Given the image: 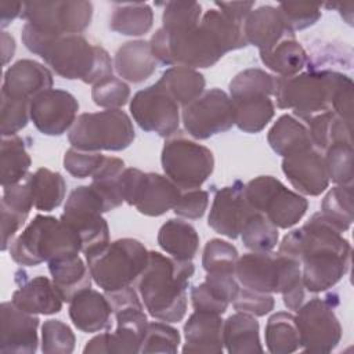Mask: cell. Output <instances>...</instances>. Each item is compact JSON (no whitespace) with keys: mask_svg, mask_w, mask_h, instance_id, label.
I'll use <instances>...</instances> for the list:
<instances>
[{"mask_svg":"<svg viewBox=\"0 0 354 354\" xmlns=\"http://www.w3.org/2000/svg\"><path fill=\"white\" fill-rule=\"evenodd\" d=\"M278 253L300 263L304 288L311 293L333 288L347 274L351 263L350 242L321 212L300 228L288 232Z\"/></svg>","mask_w":354,"mask_h":354,"instance_id":"cell-1","label":"cell"},{"mask_svg":"<svg viewBox=\"0 0 354 354\" xmlns=\"http://www.w3.org/2000/svg\"><path fill=\"white\" fill-rule=\"evenodd\" d=\"M21 39L30 53L41 57L64 79L94 86L112 76L113 62L108 51L82 35H50L25 24Z\"/></svg>","mask_w":354,"mask_h":354,"instance_id":"cell-2","label":"cell"},{"mask_svg":"<svg viewBox=\"0 0 354 354\" xmlns=\"http://www.w3.org/2000/svg\"><path fill=\"white\" fill-rule=\"evenodd\" d=\"M195 267L191 260H177L149 252L148 264L137 288L149 315L163 322H178L187 313V288Z\"/></svg>","mask_w":354,"mask_h":354,"instance_id":"cell-3","label":"cell"},{"mask_svg":"<svg viewBox=\"0 0 354 354\" xmlns=\"http://www.w3.org/2000/svg\"><path fill=\"white\" fill-rule=\"evenodd\" d=\"M235 274L243 288L264 293H281L283 304L289 310L297 311L306 300L300 263L278 252L245 253L238 259Z\"/></svg>","mask_w":354,"mask_h":354,"instance_id":"cell-4","label":"cell"},{"mask_svg":"<svg viewBox=\"0 0 354 354\" xmlns=\"http://www.w3.org/2000/svg\"><path fill=\"white\" fill-rule=\"evenodd\" d=\"M77 232L64 220L37 214L10 245L11 259L21 266L35 267L62 257L79 254Z\"/></svg>","mask_w":354,"mask_h":354,"instance_id":"cell-5","label":"cell"},{"mask_svg":"<svg viewBox=\"0 0 354 354\" xmlns=\"http://www.w3.org/2000/svg\"><path fill=\"white\" fill-rule=\"evenodd\" d=\"M153 57L165 65L187 68H210L227 54L225 47L213 28L201 18L189 29L167 32L159 28L151 37Z\"/></svg>","mask_w":354,"mask_h":354,"instance_id":"cell-6","label":"cell"},{"mask_svg":"<svg viewBox=\"0 0 354 354\" xmlns=\"http://www.w3.org/2000/svg\"><path fill=\"white\" fill-rule=\"evenodd\" d=\"M343 73L336 71H308L295 76H275L274 97L281 109H293L307 122L315 115L332 111V101Z\"/></svg>","mask_w":354,"mask_h":354,"instance_id":"cell-7","label":"cell"},{"mask_svg":"<svg viewBox=\"0 0 354 354\" xmlns=\"http://www.w3.org/2000/svg\"><path fill=\"white\" fill-rule=\"evenodd\" d=\"M116 317V330L94 336L83 348L84 354H119L140 353L141 342L148 325L144 306L133 286L105 292Z\"/></svg>","mask_w":354,"mask_h":354,"instance_id":"cell-8","label":"cell"},{"mask_svg":"<svg viewBox=\"0 0 354 354\" xmlns=\"http://www.w3.org/2000/svg\"><path fill=\"white\" fill-rule=\"evenodd\" d=\"M93 281L112 292L133 286L148 264L149 252L133 238H122L84 254Z\"/></svg>","mask_w":354,"mask_h":354,"instance_id":"cell-9","label":"cell"},{"mask_svg":"<svg viewBox=\"0 0 354 354\" xmlns=\"http://www.w3.org/2000/svg\"><path fill=\"white\" fill-rule=\"evenodd\" d=\"M136 138L130 116L122 109L82 113L72 124L68 140L83 151H123Z\"/></svg>","mask_w":354,"mask_h":354,"instance_id":"cell-10","label":"cell"},{"mask_svg":"<svg viewBox=\"0 0 354 354\" xmlns=\"http://www.w3.org/2000/svg\"><path fill=\"white\" fill-rule=\"evenodd\" d=\"M160 162L165 176L183 191L201 188L214 169L212 151L189 140L181 131L166 140Z\"/></svg>","mask_w":354,"mask_h":354,"instance_id":"cell-11","label":"cell"},{"mask_svg":"<svg viewBox=\"0 0 354 354\" xmlns=\"http://www.w3.org/2000/svg\"><path fill=\"white\" fill-rule=\"evenodd\" d=\"M249 205L261 212L278 228L288 230L297 224L307 212V199L290 191L272 176H259L245 184Z\"/></svg>","mask_w":354,"mask_h":354,"instance_id":"cell-12","label":"cell"},{"mask_svg":"<svg viewBox=\"0 0 354 354\" xmlns=\"http://www.w3.org/2000/svg\"><path fill=\"white\" fill-rule=\"evenodd\" d=\"M123 201L141 214L158 217L173 210L181 189L166 176L144 173L140 169H124L120 178Z\"/></svg>","mask_w":354,"mask_h":354,"instance_id":"cell-13","label":"cell"},{"mask_svg":"<svg viewBox=\"0 0 354 354\" xmlns=\"http://www.w3.org/2000/svg\"><path fill=\"white\" fill-rule=\"evenodd\" d=\"M183 123L196 140H206L228 131L235 124L231 97L221 88L205 90L198 98L183 106Z\"/></svg>","mask_w":354,"mask_h":354,"instance_id":"cell-14","label":"cell"},{"mask_svg":"<svg viewBox=\"0 0 354 354\" xmlns=\"http://www.w3.org/2000/svg\"><path fill=\"white\" fill-rule=\"evenodd\" d=\"M36 29L50 35H80L91 22L90 1H29L21 15Z\"/></svg>","mask_w":354,"mask_h":354,"instance_id":"cell-15","label":"cell"},{"mask_svg":"<svg viewBox=\"0 0 354 354\" xmlns=\"http://www.w3.org/2000/svg\"><path fill=\"white\" fill-rule=\"evenodd\" d=\"M296 325L300 347L310 353H330L342 339V325L332 306L319 297L297 308Z\"/></svg>","mask_w":354,"mask_h":354,"instance_id":"cell-16","label":"cell"},{"mask_svg":"<svg viewBox=\"0 0 354 354\" xmlns=\"http://www.w3.org/2000/svg\"><path fill=\"white\" fill-rule=\"evenodd\" d=\"M130 112L144 131L167 138L178 131L180 105L158 83L134 94Z\"/></svg>","mask_w":354,"mask_h":354,"instance_id":"cell-17","label":"cell"},{"mask_svg":"<svg viewBox=\"0 0 354 354\" xmlns=\"http://www.w3.org/2000/svg\"><path fill=\"white\" fill-rule=\"evenodd\" d=\"M77 111V100L66 90L48 88L30 101V120L46 136L66 133L75 123Z\"/></svg>","mask_w":354,"mask_h":354,"instance_id":"cell-18","label":"cell"},{"mask_svg":"<svg viewBox=\"0 0 354 354\" xmlns=\"http://www.w3.org/2000/svg\"><path fill=\"white\" fill-rule=\"evenodd\" d=\"M253 209L245 195V184L236 180L232 185L223 187L214 195L207 224L217 234L235 239L239 236L248 216Z\"/></svg>","mask_w":354,"mask_h":354,"instance_id":"cell-19","label":"cell"},{"mask_svg":"<svg viewBox=\"0 0 354 354\" xmlns=\"http://www.w3.org/2000/svg\"><path fill=\"white\" fill-rule=\"evenodd\" d=\"M39 317L22 311L12 301L0 306V350L3 353H35L37 350Z\"/></svg>","mask_w":354,"mask_h":354,"instance_id":"cell-20","label":"cell"},{"mask_svg":"<svg viewBox=\"0 0 354 354\" xmlns=\"http://www.w3.org/2000/svg\"><path fill=\"white\" fill-rule=\"evenodd\" d=\"M282 171L293 188L303 195L318 196L330 181L325 158L315 147L283 158Z\"/></svg>","mask_w":354,"mask_h":354,"instance_id":"cell-21","label":"cell"},{"mask_svg":"<svg viewBox=\"0 0 354 354\" xmlns=\"http://www.w3.org/2000/svg\"><path fill=\"white\" fill-rule=\"evenodd\" d=\"M51 86L53 73L47 66L33 59H19L6 71L1 93L12 98L32 101Z\"/></svg>","mask_w":354,"mask_h":354,"instance_id":"cell-22","label":"cell"},{"mask_svg":"<svg viewBox=\"0 0 354 354\" xmlns=\"http://www.w3.org/2000/svg\"><path fill=\"white\" fill-rule=\"evenodd\" d=\"M243 33L248 44L256 46L259 51H267L281 40L295 36L281 11L272 6L252 10L243 21Z\"/></svg>","mask_w":354,"mask_h":354,"instance_id":"cell-23","label":"cell"},{"mask_svg":"<svg viewBox=\"0 0 354 354\" xmlns=\"http://www.w3.org/2000/svg\"><path fill=\"white\" fill-rule=\"evenodd\" d=\"M18 289L12 293V304L30 314L53 315L62 310V297L53 279L39 275L32 279L15 278Z\"/></svg>","mask_w":354,"mask_h":354,"instance_id":"cell-24","label":"cell"},{"mask_svg":"<svg viewBox=\"0 0 354 354\" xmlns=\"http://www.w3.org/2000/svg\"><path fill=\"white\" fill-rule=\"evenodd\" d=\"M223 326L224 321L221 315L207 311H194L184 325L185 344L183 353L221 354L224 351Z\"/></svg>","mask_w":354,"mask_h":354,"instance_id":"cell-25","label":"cell"},{"mask_svg":"<svg viewBox=\"0 0 354 354\" xmlns=\"http://www.w3.org/2000/svg\"><path fill=\"white\" fill-rule=\"evenodd\" d=\"M112 307L105 295L91 288L80 292L69 301L72 324L82 332L95 333L111 328Z\"/></svg>","mask_w":354,"mask_h":354,"instance_id":"cell-26","label":"cell"},{"mask_svg":"<svg viewBox=\"0 0 354 354\" xmlns=\"http://www.w3.org/2000/svg\"><path fill=\"white\" fill-rule=\"evenodd\" d=\"M158 59L153 57L149 41L131 40L119 47L115 54L113 68L118 75L131 83H141L156 71Z\"/></svg>","mask_w":354,"mask_h":354,"instance_id":"cell-27","label":"cell"},{"mask_svg":"<svg viewBox=\"0 0 354 354\" xmlns=\"http://www.w3.org/2000/svg\"><path fill=\"white\" fill-rule=\"evenodd\" d=\"M51 279L64 301L69 303L76 295L91 288V274L79 254L48 263Z\"/></svg>","mask_w":354,"mask_h":354,"instance_id":"cell-28","label":"cell"},{"mask_svg":"<svg viewBox=\"0 0 354 354\" xmlns=\"http://www.w3.org/2000/svg\"><path fill=\"white\" fill-rule=\"evenodd\" d=\"M224 347L230 354L263 353L259 335V321L248 313H235L224 321Z\"/></svg>","mask_w":354,"mask_h":354,"instance_id":"cell-29","label":"cell"},{"mask_svg":"<svg viewBox=\"0 0 354 354\" xmlns=\"http://www.w3.org/2000/svg\"><path fill=\"white\" fill-rule=\"evenodd\" d=\"M271 149L282 158L313 148L308 129L290 115H282L267 134Z\"/></svg>","mask_w":354,"mask_h":354,"instance_id":"cell-30","label":"cell"},{"mask_svg":"<svg viewBox=\"0 0 354 354\" xmlns=\"http://www.w3.org/2000/svg\"><path fill=\"white\" fill-rule=\"evenodd\" d=\"M158 245L177 260H192L199 249V235L189 223L170 218L158 232Z\"/></svg>","mask_w":354,"mask_h":354,"instance_id":"cell-31","label":"cell"},{"mask_svg":"<svg viewBox=\"0 0 354 354\" xmlns=\"http://www.w3.org/2000/svg\"><path fill=\"white\" fill-rule=\"evenodd\" d=\"M156 83L181 106L198 98L206 86L203 75L187 66H171L166 69Z\"/></svg>","mask_w":354,"mask_h":354,"instance_id":"cell-32","label":"cell"},{"mask_svg":"<svg viewBox=\"0 0 354 354\" xmlns=\"http://www.w3.org/2000/svg\"><path fill=\"white\" fill-rule=\"evenodd\" d=\"M235 113V126L245 133L261 131L275 113L274 102L268 95L254 94L231 98Z\"/></svg>","mask_w":354,"mask_h":354,"instance_id":"cell-33","label":"cell"},{"mask_svg":"<svg viewBox=\"0 0 354 354\" xmlns=\"http://www.w3.org/2000/svg\"><path fill=\"white\" fill-rule=\"evenodd\" d=\"M261 62L278 76L289 77L300 73L308 62L303 46L296 37H286L267 51H260Z\"/></svg>","mask_w":354,"mask_h":354,"instance_id":"cell-34","label":"cell"},{"mask_svg":"<svg viewBox=\"0 0 354 354\" xmlns=\"http://www.w3.org/2000/svg\"><path fill=\"white\" fill-rule=\"evenodd\" d=\"M32 159L25 142L17 134L3 136L0 144V170L1 187L15 184L28 176Z\"/></svg>","mask_w":354,"mask_h":354,"instance_id":"cell-35","label":"cell"},{"mask_svg":"<svg viewBox=\"0 0 354 354\" xmlns=\"http://www.w3.org/2000/svg\"><path fill=\"white\" fill-rule=\"evenodd\" d=\"M266 346L272 354H289L300 348V335L293 314L278 311L266 325Z\"/></svg>","mask_w":354,"mask_h":354,"instance_id":"cell-36","label":"cell"},{"mask_svg":"<svg viewBox=\"0 0 354 354\" xmlns=\"http://www.w3.org/2000/svg\"><path fill=\"white\" fill-rule=\"evenodd\" d=\"M313 145L318 151H326L336 142H353V126L346 123L337 113L328 111L307 120Z\"/></svg>","mask_w":354,"mask_h":354,"instance_id":"cell-37","label":"cell"},{"mask_svg":"<svg viewBox=\"0 0 354 354\" xmlns=\"http://www.w3.org/2000/svg\"><path fill=\"white\" fill-rule=\"evenodd\" d=\"M153 11L148 3L116 4L109 19V28L124 36H141L149 32Z\"/></svg>","mask_w":354,"mask_h":354,"instance_id":"cell-38","label":"cell"},{"mask_svg":"<svg viewBox=\"0 0 354 354\" xmlns=\"http://www.w3.org/2000/svg\"><path fill=\"white\" fill-rule=\"evenodd\" d=\"M61 220L68 223L79 235L82 252L86 254L109 242V227L106 220L97 213H62Z\"/></svg>","mask_w":354,"mask_h":354,"instance_id":"cell-39","label":"cell"},{"mask_svg":"<svg viewBox=\"0 0 354 354\" xmlns=\"http://www.w3.org/2000/svg\"><path fill=\"white\" fill-rule=\"evenodd\" d=\"M32 189L35 207L41 212H51L65 199L66 183L58 171L40 167L32 173Z\"/></svg>","mask_w":354,"mask_h":354,"instance_id":"cell-40","label":"cell"},{"mask_svg":"<svg viewBox=\"0 0 354 354\" xmlns=\"http://www.w3.org/2000/svg\"><path fill=\"white\" fill-rule=\"evenodd\" d=\"M322 216L340 232L347 231L354 218L353 184L335 185L324 196L321 205Z\"/></svg>","mask_w":354,"mask_h":354,"instance_id":"cell-41","label":"cell"},{"mask_svg":"<svg viewBox=\"0 0 354 354\" xmlns=\"http://www.w3.org/2000/svg\"><path fill=\"white\" fill-rule=\"evenodd\" d=\"M243 245L252 252H270L278 243V227H275L266 214L253 210L241 230Z\"/></svg>","mask_w":354,"mask_h":354,"instance_id":"cell-42","label":"cell"},{"mask_svg":"<svg viewBox=\"0 0 354 354\" xmlns=\"http://www.w3.org/2000/svg\"><path fill=\"white\" fill-rule=\"evenodd\" d=\"M124 169V162L122 159L105 156L102 165L91 177V185L104 196L109 210L116 209L124 202L120 188V178Z\"/></svg>","mask_w":354,"mask_h":354,"instance_id":"cell-43","label":"cell"},{"mask_svg":"<svg viewBox=\"0 0 354 354\" xmlns=\"http://www.w3.org/2000/svg\"><path fill=\"white\" fill-rule=\"evenodd\" d=\"M325 165L329 180L336 185L353 184L354 151L353 142H336L326 149Z\"/></svg>","mask_w":354,"mask_h":354,"instance_id":"cell-44","label":"cell"},{"mask_svg":"<svg viewBox=\"0 0 354 354\" xmlns=\"http://www.w3.org/2000/svg\"><path fill=\"white\" fill-rule=\"evenodd\" d=\"M274 75L259 68H249L239 72L230 82V94L231 98L254 94H264L270 97L274 94Z\"/></svg>","mask_w":354,"mask_h":354,"instance_id":"cell-45","label":"cell"},{"mask_svg":"<svg viewBox=\"0 0 354 354\" xmlns=\"http://www.w3.org/2000/svg\"><path fill=\"white\" fill-rule=\"evenodd\" d=\"M238 259V250L232 243L213 238L205 245L202 267L206 272H235Z\"/></svg>","mask_w":354,"mask_h":354,"instance_id":"cell-46","label":"cell"},{"mask_svg":"<svg viewBox=\"0 0 354 354\" xmlns=\"http://www.w3.org/2000/svg\"><path fill=\"white\" fill-rule=\"evenodd\" d=\"M202 18V7L196 1H169L165 4L162 28L177 32L196 26Z\"/></svg>","mask_w":354,"mask_h":354,"instance_id":"cell-47","label":"cell"},{"mask_svg":"<svg viewBox=\"0 0 354 354\" xmlns=\"http://www.w3.org/2000/svg\"><path fill=\"white\" fill-rule=\"evenodd\" d=\"M180 333L176 328L166 322H148L140 353H170L174 354L178 350Z\"/></svg>","mask_w":354,"mask_h":354,"instance_id":"cell-48","label":"cell"},{"mask_svg":"<svg viewBox=\"0 0 354 354\" xmlns=\"http://www.w3.org/2000/svg\"><path fill=\"white\" fill-rule=\"evenodd\" d=\"M72 329L59 319H48L41 326V351L44 354H69L75 350Z\"/></svg>","mask_w":354,"mask_h":354,"instance_id":"cell-49","label":"cell"},{"mask_svg":"<svg viewBox=\"0 0 354 354\" xmlns=\"http://www.w3.org/2000/svg\"><path fill=\"white\" fill-rule=\"evenodd\" d=\"M30 119V101L8 97L1 93L0 108V133L14 136L22 130Z\"/></svg>","mask_w":354,"mask_h":354,"instance_id":"cell-50","label":"cell"},{"mask_svg":"<svg viewBox=\"0 0 354 354\" xmlns=\"http://www.w3.org/2000/svg\"><path fill=\"white\" fill-rule=\"evenodd\" d=\"M91 98L95 105L106 109H120L130 98V87L113 75L95 83L91 88Z\"/></svg>","mask_w":354,"mask_h":354,"instance_id":"cell-51","label":"cell"},{"mask_svg":"<svg viewBox=\"0 0 354 354\" xmlns=\"http://www.w3.org/2000/svg\"><path fill=\"white\" fill-rule=\"evenodd\" d=\"M1 205L15 212L17 214L28 218L33 202V189H32V173H28L21 181L3 187Z\"/></svg>","mask_w":354,"mask_h":354,"instance_id":"cell-52","label":"cell"},{"mask_svg":"<svg viewBox=\"0 0 354 354\" xmlns=\"http://www.w3.org/2000/svg\"><path fill=\"white\" fill-rule=\"evenodd\" d=\"M105 156L95 151L69 148L64 155V167L75 178L93 177L102 165Z\"/></svg>","mask_w":354,"mask_h":354,"instance_id":"cell-53","label":"cell"},{"mask_svg":"<svg viewBox=\"0 0 354 354\" xmlns=\"http://www.w3.org/2000/svg\"><path fill=\"white\" fill-rule=\"evenodd\" d=\"M278 10L293 32L310 28L321 18V7L317 4L279 3Z\"/></svg>","mask_w":354,"mask_h":354,"instance_id":"cell-54","label":"cell"},{"mask_svg":"<svg viewBox=\"0 0 354 354\" xmlns=\"http://www.w3.org/2000/svg\"><path fill=\"white\" fill-rule=\"evenodd\" d=\"M232 306L236 311L248 313L254 317H263L274 310L275 300L271 293L256 292L241 286L236 297L232 301Z\"/></svg>","mask_w":354,"mask_h":354,"instance_id":"cell-55","label":"cell"},{"mask_svg":"<svg viewBox=\"0 0 354 354\" xmlns=\"http://www.w3.org/2000/svg\"><path fill=\"white\" fill-rule=\"evenodd\" d=\"M209 205V194L203 189H181L180 198L173 207V212L184 218L196 220L201 218Z\"/></svg>","mask_w":354,"mask_h":354,"instance_id":"cell-56","label":"cell"},{"mask_svg":"<svg viewBox=\"0 0 354 354\" xmlns=\"http://www.w3.org/2000/svg\"><path fill=\"white\" fill-rule=\"evenodd\" d=\"M191 301L195 311H207L218 315H223L230 304L218 297L206 282H202L191 289Z\"/></svg>","mask_w":354,"mask_h":354,"instance_id":"cell-57","label":"cell"},{"mask_svg":"<svg viewBox=\"0 0 354 354\" xmlns=\"http://www.w3.org/2000/svg\"><path fill=\"white\" fill-rule=\"evenodd\" d=\"M26 218L1 205V250H7L17 231L25 224Z\"/></svg>","mask_w":354,"mask_h":354,"instance_id":"cell-58","label":"cell"},{"mask_svg":"<svg viewBox=\"0 0 354 354\" xmlns=\"http://www.w3.org/2000/svg\"><path fill=\"white\" fill-rule=\"evenodd\" d=\"M220 11L223 14H225L228 18L236 21V22H242L246 19V17L249 15V12L252 11L254 1H216L214 3Z\"/></svg>","mask_w":354,"mask_h":354,"instance_id":"cell-59","label":"cell"},{"mask_svg":"<svg viewBox=\"0 0 354 354\" xmlns=\"http://www.w3.org/2000/svg\"><path fill=\"white\" fill-rule=\"evenodd\" d=\"M24 4L19 1H0V14H1V28L8 26L17 17L22 15Z\"/></svg>","mask_w":354,"mask_h":354,"instance_id":"cell-60","label":"cell"},{"mask_svg":"<svg viewBox=\"0 0 354 354\" xmlns=\"http://www.w3.org/2000/svg\"><path fill=\"white\" fill-rule=\"evenodd\" d=\"M15 53V39L8 32H1V58L3 65H7Z\"/></svg>","mask_w":354,"mask_h":354,"instance_id":"cell-61","label":"cell"},{"mask_svg":"<svg viewBox=\"0 0 354 354\" xmlns=\"http://www.w3.org/2000/svg\"><path fill=\"white\" fill-rule=\"evenodd\" d=\"M333 6H335V7H339L340 12H343V8H344V7H348L350 10L353 8V3H347V4H342V3H339V4H333ZM347 12H348V15H347V17L344 15V19L351 25V21H353V12H350V11H347Z\"/></svg>","mask_w":354,"mask_h":354,"instance_id":"cell-62","label":"cell"}]
</instances>
